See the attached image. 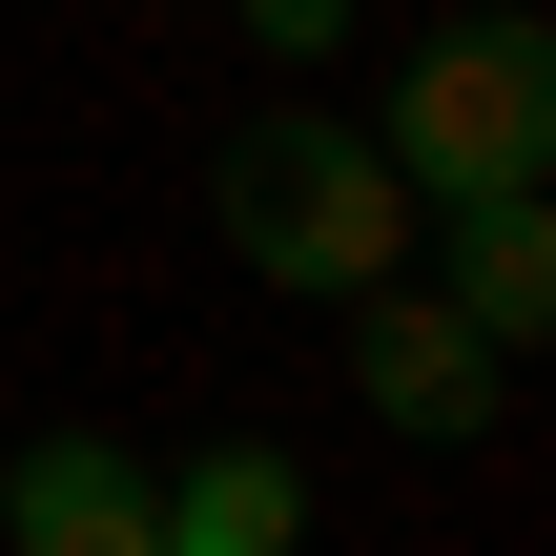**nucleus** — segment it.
Returning a JSON list of instances; mask_svg holds the SVG:
<instances>
[{
    "label": "nucleus",
    "mask_w": 556,
    "mask_h": 556,
    "mask_svg": "<svg viewBox=\"0 0 556 556\" xmlns=\"http://www.w3.org/2000/svg\"><path fill=\"white\" fill-rule=\"evenodd\" d=\"M206 227H227V268H268V289H330V309L413 268V186L371 165V124H309V103H268V124L227 144Z\"/></svg>",
    "instance_id": "1"
},
{
    "label": "nucleus",
    "mask_w": 556,
    "mask_h": 556,
    "mask_svg": "<svg viewBox=\"0 0 556 556\" xmlns=\"http://www.w3.org/2000/svg\"><path fill=\"white\" fill-rule=\"evenodd\" d=\"M371 165H392L413 206L536 186V165H556V41H536V21H454V41H413V62H392V124H371Z\"/></svg>",
    "instance_id": "2"
},
{
    "label": "nucleus",
    "mask_w": 556,
    "mask_h": 556,
    "mask_svg": "<svg viewBox=\"0 0 556 556\" xmlns=\"http://www.w3.org/2000/svg\"><path fill=\"white\" fill-rule=\"evenodd\" d=\"M0 556H165V475L103 454V433H41L0 475Z\"/></svg>",
    "instance_id": "3"
},
{
    "label": "nucleus",
    "mask_w": 556,
    "mask_h": 556,
    "mask_svg": "<svg viewBox=\"0 0 556 556\" xmlns=\"http://www.w3.org/2000/svg\"><path fill=\"white\" fill-rule=\"evenodd\" d=\"M351 392H371L392 433H433V454H454V433L495 413V351H475L433 289H351Z\"/></svg>",
    "instance_id": "4"
},
{
    "label": "nucleus",
    "mask_w": 556,
    "mask_h": 556,
    "mask_svg": "<svg viewBox=\"0 0 556 556\" xmlns=\"http://www.w3.org/2000/svg\"><path fill=\"white\" fill-rule=\"evenodd\" d=\"M433 309H454L495 371L536 351V309H556V206H536V186H475V206H454V268H433Z\"/></svg>",
    "instance_id": "5"
},
{
    "label": "nucleus",
    "mask_w": 556,
    "mask_h": 556,
    "mask_svg": "<svg viewBox=\"0 0 556 556\" xmlns=\"http://www.w3.org/2000/svg\"><path fill=\"white\" fill-rule=\"evenodd\" d=\"M165 556H309V475L248 433V454H186L165 475Z\"/></svg>",
    "instance_id": "6"
},
{
    "label": "nucleus",
    "mask_w": 556,
    "mask_h": 556,
    "mask_svg": "<svg viewBox=\"0 0 556 556\" xmlns=\"http://www.w3.org/2000/svg\"><path fill=\"white\" fill-rule=\"evenodd\" d=\"M248 21H268L289 62H330V41H351V0H248Z\"/></svg>",
    "instance_id": "7"
}]
</instances>
